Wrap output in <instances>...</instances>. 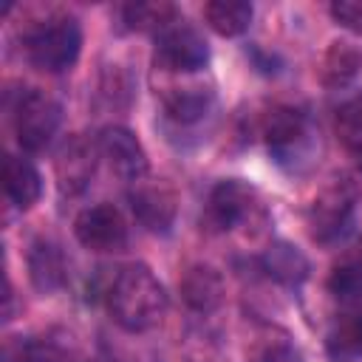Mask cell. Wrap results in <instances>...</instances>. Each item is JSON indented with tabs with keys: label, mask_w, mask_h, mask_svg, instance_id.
Wrapping results in <instances>:
<instances>
[{
	"label": "cell",
	"mask_w": 362,
	"mask_h": 362,
	"mask_svg": "<svg viewBox=\"0 0 362 362\" xmlns=\"http://www.w3.org/2000/svg\"><path fill=\"white\" fill-rule=\"evenodd\" d=\"M105 303L113 322L130 334L156 328L164 320L170 305L161 280L153 274L147 263L122 266L105 288Z\"/></svg>",
	"instance_id": "cell-1"
},
{
	"label": "cell",
	"mask_w": 362,
	"mask_h": 362,
	"mask_svg": "<svg viewBox=\"0 0 362 362\" xmlns=\"http://www.w3.org/2000/svg\"><path fill=\"white\" fill-rule=\"evenodd\" d=\"M28 62L45 74H65L82 54V25L68 11H48L23 31Z\"/></svg>",
	"instance_id": "cell-2"
},
{
	"label": "cell",
	"mask_w": 362,
	"mask_h": 362,
	"mask_svg": "<svg viewBox=\"0 0 362 362\" xmlns=\"http://www.w3.org/2000/svg\"><path fill=\"white\" fill-rule=\"evenodd\" d=\"M266 218L263 201L252 184L243 178H223L218 181L204 204V223L212 232H235L249 229Z\"/></svg>",
	"instance_id": "cell-3"
},
{
	"label": "cell",
	"mask_w": 362,
	"mask_h": 362,
	"mask_svg": "<svg viewBox=\"0 0 362 362\" xmlns=\"http://www.w3.org/2000/svg\"><path fill=\"white\" fill-rule=\"evenodd\" d=\"M354 206H356V192L348 178H334L328 181L308 204L305 209V226L311 240L331 246L342 240L354 223Z\"/></svg>",
	"instance_id": "cell-4"
},
{
	"label": "cell",
	"mask_w": 362,
	"mask_h": 362,
	"mask_svg": "<svg viewBox=\"0 0 362 362\" xmlns=\"http://www.w3.org/2000/svg\"><path fill=\"white\" fill-rule=\"evenodd\" d=\"M209 62V45L204 34L189 25L184 17H178L173 25H167L161 34H156L153 48V68L167 76H192L204 71Z\"/></svg>",
	"instance_id": "cell-5"
},
{
	"label": "cell",
	"mask_w": 362,
	"mask_h": 362,
	"mask_svg": "<svg viewBox=\"0 0 362 362\" xmlns=\"http://www.w3.org/2000/svg\"><path fill=\"white\" fill-rule=\"evenodd\" d=\"M11 122H14L17 144L25 153H40L54 141L62 124V107L51 93L40 88H28V90H20L11 107Z\"/></svg>",
	"instance_id": "cell-6"
},
{
	"label": "cell",
	"mask_w": 362,
	"mask_h": 362,
	"mask_svg": "<svg viewBox=\"0 0 362 362\" xmlns=\"http://www.w3.org/2000/svg\"><path fill=\"white\" fill-rule=\"evenodd\" d=\"M74 238L88 249L99 255H113L127 246L130 226L119 206L110 201H99L93 206H85L74 218Z\"/></svg>",
	"instance_id": "cell-7"
},
{
	"label": "cell",
	"mask_w": 362,
	"mask_h": 362,
	"mask_svg": "<svg viewBox=\"0 0 362 362\" xmlns=\"http://www.w3.org/2000/svg\"><path fill=\"white\" fill-rule=\"evenodd\" d=\"M127 201L133 209V218L147 232H170L178 218V189L167 178L144 175L130 184Z\"/></svg>",
	"instance_id": "cell-8"
},
{
	"label": "cell",
	"mask_w": 362,
	"mask_h": 362,
	"mask_svg": "<svg viewBox=\"0 0 362 362\" xmlns=\"http://www.w3.org/2000/svg\"><path fill=\"white\" fill-rule=\"evenodd\" d=\"M99 156H102L99 144L82 133H74L59 144L57 158H54V175H57V187L65 198L82 195L90 187V181L96 175Z\"/></svg>",
	"instance_id": "cell-9"
},
{
	"label": "cell",
	"mask_w": 362,
	"mask_h": 362,
	"mask_svg": "<svg viewBox=\"0 0 362 362\" xmlns=\"http://www.w3.org/2000/svg\"><path fill=\"white\" fill-rule=\"evenodd\" d=\"M96 144H99L102 158L107 161V167H110L119 178H124V181L133 184V181L150 175L147 150H144V144L139 141V136H136L133 130H127V127H122V124H107V127L99 133Z\"/></svg>",
	"instance_id": "cell-10"
},
{
	"label": "cell",
	"mask_w": 362,
	"mask_h": 362,
	"mask_svg": "<svg viewBox=\"0 0 362 362\" xmlns=\"http://www.w3.org/2000/svg\"><path fill=\"white\" fill-rule=\"evenodd\" d=\"M156 93H158V99H161L164 116H167L173 124H178V127H192V124H198V122L209 113V107H212V102H215V90H212L209 85L198 82V79H189V76H184V82H178V79L173 76V79L164 82L161 90H156Z\"/></svg>",
	"instance_id": "cell-11"
},
{
	"label": "cell",
	"mask_w": 362,
	"mask_h": 362,
	"mask_svg": "<svg viewBox=\"0 0 362 362\" xmlns=\"http://www.w3.org/2000/svg\"><path fill=\"white\" fill-rule=\"evenodd\" d=\"M178 294L184 305L195 314H212L226 300V283L223 274L209 263H192L178 277Z\"/></svg>",
	"instance_id": "cell-12"
},
{
	"label": "cell",
	"mask_w": 362,
	"mask_h": 362,
	"mask_svg": "<svg viewBox=\"0 0 362 362\" xmlns=\"http://www.w3.org/2000/svg\"><path fill=\"white\" fill-rule=\"evenodd\" d=\"M25 269L34 291L54 294L68 283V260L54 238H34L25 252Z\"/></svg>",
	"instance_id": "cell-13"
},
{
	"label": "cell",
	"mask_w": 362,
	"mask_h": 362,
	"mask_svg": "<svg viewBox=\"0 0 362 362\" xmlns=\"http://www.w3.org/2000/svg\"><path fill=\"white\" fill-rule=\"evenodd\" d=\"M257 130L274 153H291L305 141L308 119L303 110H297L291 105H272L260 113Z\"/></svg>",
	"instance_id": "cell-14"
},
{
	"label": "cell",
	"mask_w": 362,
	"mask_h": 362,
	"mask_svg": "<svg viewBox=\"0 0 362 362\" xmlns=\"http://www.w3.org/2000/svg\"><path fill=\"white\" fill-rule=\"evenodd\" d=\"M3 189H6L8 204L14 209L25 212L42 195V175H40V170L25 156L6 153V161H3Z\"/></svg>",
	"instance_id": "cell-15"
},
{
	"label": "cell",
	"mask_w": 362,
	"mask_h": 362,
	"mask_svg": "<svg viewBox=\"0 0 362 362\" xmlns=\"http://www.w3.org/2000/svg\"><path fill=\"white\" fill-rule=\"evenodd\" d=\"M260 266L274 283L288 288H297L300 283H305L311 272L308 257L288 240H272L260 255Z\"/></svg>",
	"instance_id": "cell-16"
},
{
	"label": "cell",
	"mask_w": 362,
	"mask_h": 362,
	"mask_svg": "<svg viewBox=\"0 0 362 362\" xmlns=\"http://www.w3.org/2000/svg\"><path fill=\"white\" fill-rule=\"evenodd\" d=\"M325 351L331 362H359L362 359V300L345 305L328 331Z\"/></svg>",
	"instance_id": "cell-17"
},
{
	"label": "cell",
	"mask_w": 362,
	"mask_h": 362,
	"mask_svg": "<svg viewBox=\"0 0 362 362\" xmlns=\"http://www.w3.org/2000/svg\"><path fill=\"white\" fill-rule=\"evenodd\" d=\"M122 23L127 31H139V34H161L167 25H173L178 20V8L167 0H139V3H127L119 8Z\"/></svg>",
	"instance_id": "cell-18"
},
{
	"label": "cell",
	"mask_w": 362,
	"mask_h": 362,
	"mask_svg": "<svg viewBox=\"0 0 362 362\" xmlns=\"http://www.w3.org/2000/svg\"><path fill=\"white\" fill-rule=\"evenodd\" d=\"M359 68H362V51L348 40H334L322 54L320 76L328 88H345L348 82L356 79Z\"/></svg>",
	"instance_id": "cell-19"
},
{
	"label": "cell",
	"mask_w": 362,
	"mask_h": 362,
	"mask_svg": "<svg viewBox=\"0 0 362 362\" xmlns=\"http://www.w3.org/2000/svg\"><path fill=\"white\" fill-rule=\"evenodd\" d=\"M255 17L252 3L246 0H209L204 6V20L206 25L221 34V37H240L249 31Z\"/></svg>",
	"instance_id": "cell-20"
},
{
	"label": "cell",
	"mask_w": 362,
	"mask_h": 362,
	"mask_svg": "<svg viewBox=\"0 0 362 362\" xmlns=\"http://www.w3.org/2000/svg\"><path fill=\"white\" fill-rule=\"evenodd\" d=\"M334 133L348 153L362 158V93L348 96L334 110Z\"/></svg>",
	"instance_id": "cell-21"
},
{
	"label": "cell",
	"mask_w": 362,
	"mask_h": 362,
	"mask_svg": "<svg viewBox=\"0 0 362 362\" xmlns=\"http://www.w3.org/2000/svg\"><path fill=\"white\" fill-rule=\"evenodd\" d=\"M328 291L345 305L359 303L362 300V257L339 260L328 274Z\"/></svg>",
	"instance_id": "cell-22"
},
{
	"label": "cell",
	"mask_w": 362,
	"mask_h": 362,
	"mask_svg": "<svg viewBox=\"0 0 362 362\" xmlns=\"http://www.w3.org/2000/svg\"><path fill=\"white\" fill-rule=\"evenodd\" d=\"M328 14L337 25L362 37V0H334L328 6Z\"/></svg>",
	"instance_id": "cell-23"
},
{
	"label": "cell",
	"mask_w": 362,
	"mask_h": 362,
	"mask_svg": "<svg viewBox=\"0 0 362 362\" xmlns=\"http://www.w3.org/2000/svg\"><path fill=\"white\" fill-rule=\"evenodd\" d=\"M3 362H42L34 342H25L23 337H8L3 345Z\"/></svg>",
	"instance_id": "cell-24"
},
{
	"label": "cell",
	"mask_w": 362,
	"mask_h": 362,
	"mask_svg": "<svg viewBox=\"0 0 362 362\" xmlns=\"http://www.w3.org/2000/svg\"><path fill=\"white\" fill-rule=\"evenodd\" d=\"M255 362H305V356L291 342H272L269 348H263V354Z\"/></svg>",
	"instance_id": "cell-25"
},
{
	"label": "cell",
	"mask_w": 362,
	"mask_h": 362,
	"mask_svg": "<svg viewBox=\"0 0 362 362\" xmlns=\"http://www.w3.org/2000/svg\"><path fill=\"white\" fill-rule=\"evenodd\" d=\"M164 362H212V359H206V356L198 354V351H178V354L167 356Z\"/></svg>",
	"instance_id": "cell-26"
},
{
	"label": "cell",
	"mask_w": 362,
	"mask_h": 362,
	"mask_svg": "<svg viewBox=\"0 0 362 362\" xmlns=\"http://www.w3.org/2000/svg\"><path fill=\"white\" fill-rule=\"evenodd\" d=\"M93 362H105V359H93Z\"/></svg>",
	"instance_id": "cell-27"
}]
</instances>
